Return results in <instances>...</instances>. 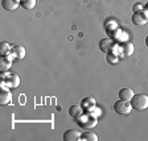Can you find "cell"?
Here are the masks:
<instances>
[{"mask_svg":"<svg viewBox=\"0 0 148 141\" xmlns=\"http://www.w3.org/2000/svg\"><path fill=\"white\" fill-rule=\"evenodd\" d=\"M81 136L82 135L78 132L77 129H68L64 133V140L65 141H77V140H81Z\"/></svg>","mask_w":148,"mask_h":141,"instance_id":"obj_11","label":"cell"},{"mask_svg":"<svg viewBox=\"0 0 148 141\" xmlns=\"http://www.w3.org/2000/svg\"><path fill=\"white\" fill-rule=\"evenodd\" d=\"M69 115H70L73 119H79L81 116L83 115V108H82V106H71L70 108H69Z\"/></svg>","mask_w":148,"mask_h":141,"instance_id":"obj_15","label":"cell"},{"mask_svg":"<svg viewBox=\"0 0 148 141\" xmlns=\"http://www.w3.org/2000/svg\"><path fill=\"white\" fill-rule=\"evenodd\" d=\"M134 9H135V12H138V9H142V5H140V4H135Z\"/></svg>","mask_w":148,"mask_h":141,"instance_id":"obj_20","label":"cell"},{"mask_svg":"<svg viewBox=\"0 0 148 141\" xmlns=\"http://www.w3.org/2000/svg\"><path fill=\"white\" fill-rule=\"evenodd\" d=\"M20 5V0H1V7L5 11H16Z\"/></svg>","mask_w":148,"mask_h":141,"instance_id":"obj_12","label":"cell"},{"mask_svg":"<svg viewBox=\"0 0 148 141\" xmlns=\"http://www.w3.org/2000/svg\"><path fill=\"white\" fill-rule=\"evenodd\" d=\"M1 86H7L9 89H17L20 86V78L16 73L1 71Z\"/></svg>","mask_w":148,"mask_h":141,"instance_id":"obj_1","label":"cell"},{"mask_svg":"<svg viewBox=\"0 0 148 141\" xmlns=\"http://www.w3.org/2000/svg\"><path fill=\"white\" fill-rule=\"evenodd\" d=\"M131 21H132V24L136 25V27H143V25H145L148 22V15L144 11H138V12H135L132 15Z\"/></svg>","mask_w":148,"mask_h":141,"instance_id":"obj_5","label":"cell"},{"mask_svg":"<svg viewBox=\"0 0 148 141\" xmlns=\"http://www.w3.org/2000/svg\"><path fill=\"white\" fill-rule=\"evenodd\" d=\"M11 54L16 59H23L25 57V48L23 45H13L11 49Z\"/></svg>","mask_w":148,"mask_h":141,"instance_id":"obj_10","label":"cell"},{"mask_svg":"<svg viewBox=\"0 0 148 141\" xmlns=\"http://www.w3.org/2000/svg\"><path fill=\"white\" fill-rule=\"evenodd\" d=\"M13 65V55L9 53L7 55H1V59H0V69L1 71H8L9 69L12 67Z\"/></svg>","mask_w":148,"mask_h":141,"instance_id":"obj_7","label":"cell"},{"mask_svg":"<svg viewBox=\"0 0 148 141\" xmlns=\"http://www.w3.org/2000/svg\"><path fill=\"white\" fill-rule=\"evenodd\" d=\"M145 9H148V1L145 3Z\"/></svg>","mask_w":148,"mask_h":141,"instance_id":"obj_22","label":"cell"},{"mask_svg":"<svg viewBox=\"0 0 148 141\" xmlns=\"http://www.w3.org/2000/svg\"><path fill=\"white\" fill-rule=\"evenodd\" d=\"M12 101V94L9 91V87L3 86L1 87V95H0V103L1 106H7Z\"/></svg>","mask_w":148,"mask_h":141,"instance_id":"obj_8","label":"cell"},{"mask_svg":"<svg viewBox=\"0 0 148 141\" xmlns=\"http://www.w3.org/2000/svg\"><path fill=\"white\" fill-rule=\"evenodd\" d=\"M119 99H123V100H130L131 101V99H132V96L135 95L132 91V89H130V87H124V89L119 90Z\"/></svg>","mask_w":148,"mask_h":141,"instance_id":"obj_14","label":"cell"},{"mask_svg":"<svg viewBox=\"0 0 148 141\" xmlns=\"http://www.w3.org/2000/svg\"><path fill=\"white\" fill-rule=\"evenodd\" d=\"M145 46H147V48H148V36L145 37Z\"/></svg>","mask_w":148,"mask_h":141,"instance_id":"obj_21","label":"cell"},{"mask_svg":"<svg viewBox=\"0 0 148 141\" xmlns=\"http://www.w3.org/2000/svg\"><path fill=\"white\" fill-rule=\"evenodd\" d=\"M20 5L27 11H31L36 5V0H20Z\"/></svg>","mask_w":148,"mask_h":141,"instance_id":"obj_16","label":"cell"},{"mask_svg":"<svg viewBox=\"0 0 148 141\" xmlns=\"http://www.w3.org/2000/svg\"><path fill=\"white\" fill-rule=\"evenodd\" d=\"M11 49H12V46L9 45V42H7V41H3L1 42V46H0V53H1V55H7L11 53Z\"/></svg>","mask_w":148,"mask_h":141,"instance_id":"obj_19","label":"cell"},{"mask_svg":"<svg viewBox=\"0 0 148 141\" xmlns=\"http://www.w3.org/2000/svg\"><path fill=\"white\" fill-rule=\"evenodd\" d=\"M95 104H97V101L92 96H86V98H83L82 101H81V106H82L83 111H87V112L94 110Z\"/></svg>","mask_w":148,"mask_h":141,"instance_id":"obj_9","label":"cell"},{"mask_svg":"<svg viewBox=\"0 0 148 141\" xmlns=\"http://www.w3.org/2000/svg\"><path fill=\"white\" fill-rule=\"evenodd\" d=\"M81 140H85V141H98V136H97L94 132H85V133H82V136H81Z\"/></svg>","mask_w":148,"mask_h":141,"instance_id":"obj_18","label":"cell"},{"mask_svg":"<svg viewBox=\"0 0 148 141\" xmlns=\"http://www.w3.org/2000/svg\"><path fill=\"white\" fill-rule=\"evenodd\" d=\"M115 48H116V42L112 38H103V40L99 41V49L103 53H106V54L114 52Z\"/></svg>","mask_w":148,"mask_h":141,"instance_id":"obj_6","label":"cell"},{"mask_svg":"<svg viewBox=\"0 0 148 141\" xmlns=\"http://www.w3.org/2000/svg\"><path fill=\"white\" fill-rule=\"evenodd\" d=\"M78 124H79L81 127H83V128H94V127L97 125V123H98V119H97L94 115H85V116H81L79 119H77Z\"/></svg>","mask_w":148,"mask_h":141,"instance_id":"obj_4","label":"cell"},{"mask_svg":"<svg viewBox=\"0 0 148 141\" xmlns=\"http://www.w3.org/2000/svg\"><path fill=\"white\" fill-rule=\"evenodd\" d=\"M131 106L136 111H144L148 108V95L145 94H138L134 95L131 99Z\"/></svg>","mask_w":148,"mask_h":141,"instance_id":"obj_2","label":"cell"},{"mask_svg":"<svg viewBox=\"0 0 148 141\" xmlns=\"http://www.w3.org/2000/svg\"><path fill=\"white\" fill-rule=\"evenodd\" d=\"M106 61H107L110 65H116L118 62H119V57H118V54H115L114 52H111V53H107Z\"/></svg>","mask_w":148,"mask_h":141,"instance_id":"obj_17","label":"cell"},{"mask_svg":"<svg viewBox=\"0 0 148 141\" xmlns=\"http://www.w3.org/2000/svg\"><path fill=\"white\" fill-rule=\"evenodd\" d=\"M119 49L120 52L123 53L124 57H130V55H132L134 54V44L132 42H122L119 46Z\"/></svg>","mask_w":148,"mask_h":141,"instance_id":"obj_13","label":"cell"},{"mask_svg":"<svg viewBox=\"0 0 148 141\" xmlns=\"http://www.w3.org/2000/svg\"><path fill=\"white\" fill-rule=\"evenodd\" d=\"M131 110H132V106H131V101L130 100H123V99H120V100L115 101L114 111L118 115H120V116H127V115H130Z\"/></svg>","mask_w":148,"mask_h":141,"instance_id":"obj_3","label":"cell"}]
</instances>
